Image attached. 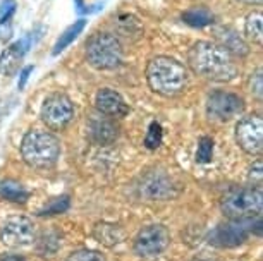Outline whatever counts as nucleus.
<instances>
[{"label": "nucleus", "mask_w": 263, "mask_h": 261, "mask_svg": "<svg viewBox=\"0 0 263 261\" xmlns=\"http://www.w3.org/2000/svg\"><path fill=\"white\" fill-rule=\"evenodd\" d=\"M245 34L251 43L261 45L263 43V16H261V12H251L250 16L246 17Z\"/></svg>", "instance_id": "nucleus-22"}, {"label": "nucleus", "mask_w": 263, "mask_h": 261, "mask_svg": "<svg viewBox=\"0 0 263 261\" xmlns=\"http://www.w3.org/2000/svg\"><path fill=\"white\" fill-rule=\"evenodd\" d=\"M213 156V139L208 136H203L200 139L196 151V162L198 164H210Z\"/></svg>", "instance_id": "nucleus-26"}, {"label": "nucleus", "mask_w": 263, "mask_h": 261, "mask_svg": "<svg viewBox=\"0 0 263 261\" xmlns=\"http://www.w3.org/2000/svg\"><path fill=\"white\" fill-rule=\"evenodd\" d=\"M248 235H250V229L245 222L232 220L231 224H222L213 229L208 240L218 248H236L245 243Z\"/></svg>", "instance_id": "nucleus-11"}, {"label": "nucleus", "mask_w": 263, "mask_h": 261, "mask_svg": "<svg viewBox=\"0 0 263 261\" xmlns=\"http://www.w3.org/2000/svg\"><path fill=\"white\" fill-rule=\"evenodd\" d=\"M248 179L253 184V188H261V179H263V164L261 160H256L253 167L250 169V174H248Z\"/></svg>", "instance_id": "nucleus-28"}, {"label": "nucleus", "mask_w": 263, "mask_h": 261, "mask_svg": "<svg viewBox=\"0 0 263 261\" xmlns=\"http://www.w3.org/2000/svg\"><path fill=\"white\" fill-rule=\"evenodd\" d=\"M88 134L97 145H112L119 137V126L107 115H91L88 122Z\"/></svg>", "instance_id": "nucleus-13"}, {"label": "nucleus", "mask_w": 263, "mask_h": 261, "mask_svg": "<svg viewBox=\"0 0 263 261\" xmlns=\"http://www.w3.org/2000/svg\"><path fill=\"white\" fill-rule=\"evenodd\" d=\"M242 110V98L231 91H213L206 100V114L217 121H231Z\"/></svg>", "instance_id": "nucleus-10"}, {"label": "nucleus", "mask_w": 263, "mask_h": 261, "mask_svg": "<svg viewBox=\"0 0 263 261\" xmlns=\"http://www.w3.org/2000/svg\"><path fill=\"white\" fill-rule=\"evenodd\" d=\"M239 2H245V4H251V6H260L263 0H239Z\"/></svg>", "instance_id": "nucleus-32"}, {"label": "nucleus", "mask_w": 263, "mask_h": 261, "mask_svg": "<svg viewBox=\"0 0 263 261\" xmlns=\"http://www.w3.org/2000/svg\"><path fill=\"white\" fill-rule=\"evenodd\" d=\"M0 196L7 201H12V203H26L29 198V193L17 180L7 179L0 184Z\"/></svg>", "instance_id": "nucleus-20"}, {"label": "nucleus", "mask_w": 263, "mask_h": 261, "mask_svg": "<svg viewBox=\"0 0 263 261\" xmlns=\"http://www.w3.org/2000/svg\"><path fill=\"white\" fill-rule=\"evenodd\" d=\"M217 34V40H218V45L222 48H226L231 55H239V57H245L250 53V48H248L246 42L237 34L234 29L231 28H220L215 31Z\"/></svg>", "instance_id": "nucleus-17"}, {"label": "nucleus", "mask_w": 263, "mask_h": 261, "mask_svg": "<svg viewBox=\"0 0 263 261\" xmlns=\"http://www.w3.org/2000/svg\"><path fill=\"white\" fill-rule=\"evenodd\" d=\"M21 155L33 169H50L61 156V141L48 131L33 129L23 137Z\"/></svg>", "instance_id": "nucleus-3"}, {"label": "nucleus", "mask_w": 263, "mask_h": 261, "mask_svg": "<svg viewBox=\"0 0 263 261\" xmlns=\"http://www.w3.org/2000/svg\"><path fill=\"white\" fill-rule=\"evenodd\" d=\"M84 26H86V21H84V19H78V21H74L71 26H69L66 31L61 34V36H59V40L55 42V45H53V50H52L53 55H59L61 52L66 50V48L71 45L74 40H76L79 34H81Z\"/></svg>", "instance_id": "nucleus-21"}, {"label": "nucleus", "mask_w": 263, "mask_h": 261, "mask_svg": "<svg viewBox=\"0 0 263 261\" xmlns=\"http://www.w3.org/2000/svg\"><path fill=\"white\" fill-rule=\"evenodd\" d=\"M34 71V67L33 66H26L21 71V74H19V83H17V88H19V91L24 90V86H26V83L29 79V76H31V72Z\"/></svg>", "instance_id": "nucleus-30"}, {"label": "nucleus", "mask_w": 263, "mask_h": 261, "mask_svg": "<svg viewBox=\"0 0 263 261\" xmlns=\"http://www.w3.org/2000/svg\"><path fill=\"white\" fill-rule=\"evenodd\" d=\"M146 81L162 96H177L187 86V71L172 57H155L146 66Z\"/></svg>", "instance_id": "nucleus-2"}, {"label": "nucleus", "mask_w": 263, "mask_h": 261, "mask_svg": "<svg viewBox=\"0 0 263 261\" xmlns=\"http://www.w3.org/2000/svg\"><path fill=\"white\" fill-rule=\"evenodd\" d=\"M67 261H103V256L97 251H90V249H81L72 253L67 258Z\"/></svg>", "instance_id": "nucleus-27"}, {"label": "nucleus", "mask_w": 263, "mask_h": 261, "mask_svg": "<svg viewBox=\"0 0 263 261\" xmlns=\"http://www.w3.org/2000/svg\"><path fill=\"white\" fill-rule=\"evenodd\" d=\"M0 239L9 248H24L36 239V227L28 216H11L0 229Z\"/></svg>", "instance_id": "nucleus-8"}, {"label": "nucleus", "mask_w": 263, "mask_h": 261, "mask_svg": "<svg viewBox=\"0 0 263 261\" xmlns=\"http://www.w3.org/2000/svg\"><path fill=\"white\" fill-rule=\"evenodd\" d=\"M93 239L98 240L102 246L114 248V246L124 243L126 239V230L117 224H108V222H100L93 227Z\"/></svg>", "instance_id": "nucleus-16"}, {"label": "nucleus", "mask_w": 263, "mask_h": 261, "mask_svg": "<svg viewBox=\"0 0 263 261\" xmlns=\"http://www.w3.org/2000/svg\"><path fill=\"white\" fill-rule=\"evenodd\" d=\"M0 261H24L21 256H14V254H9V256H0Z\"/></svg>", "instance_id": "nucleus-31"}, {"label": "nucleus", "mask_w": 263, "mask_h": 261, "mask_svg": "<svg viewBox=\"0 0 263 261\" xmlns=\"http://www.w3.org/2000/svg\"><path fill=\"white\" fill-rule=\"evenodd\" d=\"M69 205H71V199L69 196H61V198H55L48 203L45 208L38 210V215L40 216H48V215H59V213H64V211L69 210Z\"/></svg>", "instance_id": "nucleus-24"}, {"label": "nucleus", "mask_w": 263, "mask_h": 261, "mask_svg": "<svg viewBox=\"0 0 263 261\" xmlns=\"http://www.w3.org/2000/svg\"><path fill=\"white\" fill-rule=\"evenodd\" d=\"M171 244V234L163 225H148L135 239V253L141 258H155Z\"/></svg>", "instance_id": "nucleus-7"}, {"label": "nucleus", "mask_w": 263, "mask_h": 261, "mask_svg": "<svg viewBox=\"0 0 263 261\" xmlns=\"http://www.w3.org/2000/svg\"><path fill=\"white\" fill-rule=\"evenodd\" d=\"M250 86H251V93H253V95H255L258 100H261V95H263V77H261V71H258L255 76L251 77Z\"/></svg>", "instance_id": "nucleus-29"}, {"label": "nucleus", "mask_w": 263, "mask_h": 261, "mask_svg": "<svg viewBox=\"0 0 263 261\" xmlns=\"http://www.w3.org/2000/svg\"><path fill=\"white\" fill-rule=\"evenodd\" d=\"M141 194L148 199H167L176 194L172 179H168L162 172H152L143 179Z\"/></svg>", "instance_id": "nucleus-14"}, {"label": "nucleus", "mask_w": 263, "mask_h": 261, "mask_svg": "<svg viewBox=\"0 0 263 261\" xmlns=\"http://www.w3.org/2000/svg\"><path fill=\"white\" fill-rule=\"evenodd\" d=\"M40 117L45 126L52 131H62L71 124L74 119V105L71 98L64 93H53L47 96L40 110Z\"/></svg>", "instance_id": "nucleus-6"}, {"label": "nucleus", "mask_w": 263, "mask_h": 261, "mask_svg": "<svg viewBox=\"0 0 263 261\" xmlns=\"http://www.w3.org/2000/svg\"><path fill=\"white\" fill-rule=\"evenodd\" d=\"M187 64L193 72L210 81L229 83L237 76L232 55L213 42H196L187 52Z\"/></svg>", "instance_id": "nucleus-1"}, {"label": "nucleus", "mask_w": 263, "mask_h": 261, "mask_svg": "<svg viewBox=\"0 0 263 261\" xmlns=\"http://www.w3.org/2000/svg\"><path fill=\"white\" fill-rule=\"evenodd\" d=\"M31 42L33 34H28V36L21 38V40L14 42L12 45H9L6 50L0 53V74L2 76H14L19 71L24 55H26L29 47H31Z\"/></svg>", "instance_id": "nucleus-12"}, {"label": "nucleus", "mask_w": 263, "mask_h": 261, "mask_svg": "<svg viewBox=\"0 0 263 261\" xmlns=\"http://www.w3.org/2000/svg\"><path fill=\"white\" fill-rule=\"evenodd\" d=\"M162 141H163L162 126L158 124V122H152L145 136V146L148 150H157V148L162 145Z\"/></svg>", "instance_id": "nucleus-25"}, {"label": "nucleus", "mask_w": 263, "mask_h": 261, "mask_svg": "<svg viewBox=\"0 0 263 261\" xmlns=\"http://www.w3.org/2000/svg\"><path fill=\"white\" fill-rule=\"evenodd\" d=\"M182 21L193 28H205L213 24L215 16H213V12L206 7H193L182 14Z\"/></svg>", "instance_id": "nucleus-19"}, {"label": "nucleus", "mask_w": 263, "mask_h": 261, "mask_svg": "<svg viewBox=\"0 0 263 261\" xmlns=\"http://www.w3.org/2000/svg\"><path fill=\"white\" fill-rule=\"evenodd\" d=\"M86 58L90 66L100 71H110L121 66V42L110 33H97L86 42Z\"/></svg>", "instance_id": "nucleus-5"}, {"label": "nucleus", "mask_w": 263, "mask_h": 261, "mask_svg": "<svg viewBox=\"0 0 263 261\" xmlns=\"http://www.w3.org/2000/svg\"><path fill=\"white\" fill-rule=\"evenodd\" d=\"M16 0L0 2V40L6 42L12 34V17L16 14Z\"/></svg>", "instance_id": "nucleus-18"}, {"label": "nucleus", "mask_w": 263, "mask_h": 261, "mask_svg": "<svg viewBox=\"0 0 263 261\" xmlns=\"http://www.w3.org/2000/svg\"><path fill=\"white\" fill-rule=\"evenodd\" d=\"M236 141L248 155H260L263 150V119L260 115H248L237 122Z\"/></svg>", "instance_id": "nucleus-9"}, {"label": "nucleus", "mask_w": 263, "mask_h": 261, "mask_svg": "<svg viewBox=\"0 0 263 261\" xmlns=\"http://www.w3.org/2000/svg\"><path fill=\"white\" fill-rule=\"evenodd\" d=\"M220 208L224 215L231 220L246 222L258 218L263 210V193L261 188H236L229 191L220 201Z\"/></svg>", "instance_id": "nucleus-4"}, {"label": "nucleus", "mask_w": 263, "mask_h": 261, "mask_svg": "<svg viewBox=\"0 0 263 261\" xmlns=\"http://www.w3.org/2000/svg\"><path fill=\"white\" fill-rule=\"evenodd\" d=\"M95 105L100 114L107 117H114V119L129 114V105L124 102V98L117 91L110 90V88H103V90L97 93Z\"/></svg>", "instance_id": "nucleus-15"}, {"label": "nucleus", "mask_w": 263, "mask_h": 261, "mask_svg": "<svg viewBox=\"0 0 263 261\" xmlns=\"http://www.w3.org/2000/svg\"><path fill=\"white\" fill-rule=\"evenodd\" d=\"M61 248V235L55 232H47L43 234L42 237L38 239L36 249L40 254L47 256V254H53L55 251Z\"/></svg>", "instance_id": "nucleus-23"}]
</instances>
